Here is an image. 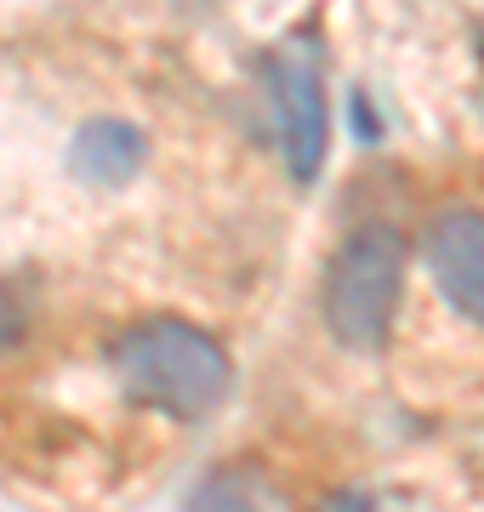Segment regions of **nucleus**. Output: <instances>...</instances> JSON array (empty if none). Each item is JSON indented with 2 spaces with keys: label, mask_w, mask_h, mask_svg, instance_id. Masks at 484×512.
<instances>
[{
  "label": "nucleus",
  "mask_w": 484,
  "mask_h": 512,
  "mask_svg": "<svg viewBox=\"0 0 484 512\" xmlns=\"http://www.w3.org/2000/svg\"><path fill=\"white\" fill-rule=\"evenodd\" d=\"M405 296V239L388 222H371L336 245V256L325 262V325L342 348L354 353H376L388 342L393 313Z\"/></svg>",
  "instance_id": "2"
},
{
  "label": "nucleus",
  "mask_w": 484,
  "mask_h": 512,
  "mask_svg": "<svg viewBox=\"0 0 484 512\" xmlns=\"http://www.w3.org/2000/svg\"><path fill=\"white\" fill-rule=\"evenodd\" d=\"M149 160V137L126 120H86L69 148V171L86 188H126Z\"/></svg>",
  "instance_id": "5"
},
{
  "label": "nucleus",
  "mask_w": 484,
  "mask_h": 512,
  "mask_svg": "<svg viewBox=\"0 0 484 512\" xmlns=\"http://www.w3.org/2000/svg\"><path fill=\"white\" fill-rule=\"evenodd\" d=\"M23 330H29V296L12 279H0V353L12 342H23Z\"/></svg>",
  "instance_id": "6"
},
{
  "label": "nucleus",
  "mask_w": 484,
  "mask_h": 512,
  "mask_svg": "<svg viewBox=\"0 0 484 512\" xmlns=\"http://www.w3.org/2000/svg\"><path fill=\"white\" fill-rule=\"evenodd\" d=\"M428 274L450 308L484 325V211H445L433 222Z\"/></svg>",
  "instance_id": "4"
},
{
  "label": "nucleus",
  "mask_w": 484,
  "mask_h": 512,
  "mask_svg": "<svg viewBox=\"0 0 484 512\" xmlns=\"http://www.w3.org/2000/svg\"><path fill=\"white\" fill-rule=\"evenodd\" d=\"M109 365L131 404L171 421H200L228 399V353L188 319H143L114 336Z\"/></svg>",
  "instance_id": "1"
},
{
  "label": "nucleus",
  "mask_w": 484,
  "mask_h": 512,
  "mask_svg": "<svg viewBox=\"0 0 484 512\" xmlns=\"http://www.w3.org/2000/svg\"><path fill=\"white\" fill-rule=\"evenodd\" d=\"M268 103H274V120H280V148L285 165L297 183H314L319 165H325V63H319V40L314 35H285L274 52H268Z\"/></svg>",
  "instance_id": "3"
}]
</instances>
